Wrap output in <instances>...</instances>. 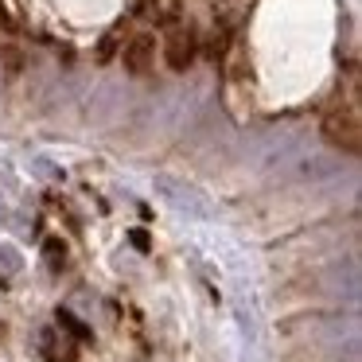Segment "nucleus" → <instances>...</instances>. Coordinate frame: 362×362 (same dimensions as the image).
<instances>
[{
    "label": "nucleus",
    "mask_w": 362,
    "mask_h": 362,
    "mask_svg": "<svg viewBox=\"0 0 362 362\" xmlns=\"http://www.w3.org/2000/svg\"><path fill=\"white\" fill-rule=\"evenodd\" d=\"M152 55H156V40H152L148 32L144 35H133V40L121 47V59H125V71L133 74H144L152 66Z\"/></svg>",
    "instance_id": "nucleus-4"
},
{
    "label": "nucleus",
    "mask_w": 362,
    "mask_h": 362,
    "mask_svg": "<svg viewBox=\"0 0 362 362\" xmlns=\"http://www.w3.org/2000/svg\"><path fill=\"white\" fill-rule=\"evenodd\" d=\"M156 187H160V195H164V199H168V203H172L180 214H191V218H206V214H211L206 199L199 195L195 187H187V183L172 180V175H160V180H156Z\"/></svg>",
    "instance_id": "nucleus-1"
},
{
    "label": "nucleus",
    "mask_w": 362,
    "mask_h": 362,
    "mask_svg": "<svg viewBox=\"0 0 362 362\" xmlns=\"http://www.w3.org/2000/svg\"><path fill=\"white\" fill-rule=\"evenodd\" d=\"M0 265H4V273H20V257H16V250L0 245Z\"/></svg>",
    "instance_id": "nucleus-9"
},
{
    "label": "nucleus",
    "mask_w": 362,
    "mask_h": 362,
    "mask_svg": "<svg viewBox=\"0 0 362 362\" xmlns=\"http://www.w3.org/2000/svg\"><path fill=\"white\" fill-rule=\"evenodd\" d=\"M121 40H125V32H110V35H105V40H102V47H98V55H102V63H110V59L117 55Z\"/></svg>",
    "instance_id": "nucleus-7"
},
{
    "label": "nucleus",
    "mask_w": 362,
    "mask_h": 362,
    "mask_svg": "<svg viewBox=\"0 0 362 362\" xmlns=\"http://www.w3.org/2000/svg\"><path fill=\"white\" fill-rule=\"evenodd\" d=\"M323 133L331 136V144H339L343 152H358V113L354 110H335L327 113V121H323Z\"/></svg>",
    "instance_id": "nucleus-2"
},
{
    "label": "nucleus",
    "mask_w": 362,
    "mask_h": 362,
    "mask_svg": "<svg viewBox=\"0 0 362 362\" xmlns=\"http://www.w3.org/2000/svg\"><path fill=\"white\" fill-rule=\"evenodd\" d=\"M43 253H47V265H51V269H63V261H66V245L59 242V238H51Z\"/></svg>",
    "instance_id": "nucleus-8"
},
{
    "label": "nucleus",
    "mask_w": 362,
    "mask_h": 362,
    "mask_svg": "<svg viewBox=\"0 0 362 362\" xmlns=\"http://www.w3.org/2000/svg\"><path fill=\"white\" fill-rule=\"evenodd\" d=\"M133 242H136V250H148V234H144V230H136Z\"/></svg>",
    "instance_id": "nucleus-10"
},
{
    "label": "nucleus",
    "mask_w": 362,
    "mask_h": 362,
    "mask_svg": "<svg viewBox=\"0 0 362 362\" xmlns=\"http://www.w3.org/2000/svg\"><path fill=\"white\" fill-rule=\"evenodd\" d=\"M40 346H43V354H47L51 362H74V346H71V343L59 346L51 331H43V335H40Z\"/></svg>",
    "instance_id": "nucleus-5"
},
{
    "label": "nucleus",
    "mask_w": 362,
    "mask_h": 362,
    "mask_svg": "<svg viewBox=\"0 0 362 362\" xmlns=\"http://www.w3.org/2000/svg\"><path fill=\"white\" fill-rule=\"evenodd\" d=\"M164 55H168V66H172V71H187L191 59H195V32H191L187 24L168 28V47H164Z\"/></svg>",
    "instance_id": "nucleus-3"
},
{
    "label": "nucleus",
    "mask_w": 362,
    "mask_h": 362,
    "mask_svg": "<svg viewBox=\"0 0 362 362\" xmlns=\"http://www.w3.org/2000/svg\"><path fill=\"white\" fill-rule=\"evenodd\" d=\"M59 327H63V331H71V335H74V343H86V339H90V327L78 320V315H71V312H59Z\"/></svg>",
    "instance_id": "nucleus-6"
}]
</instances>
